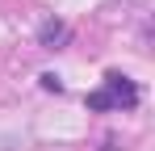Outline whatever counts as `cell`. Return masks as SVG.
Masks as SVG:
<instances>
[{"mask_svg":"<svg viewBox=\"0 0 155 151\" xmlns=\"http://www.w3.org/2000/svg\"><path fill=\"white\" fill-rule=\"evenodd\" d=\"M134 105H138V84L122 72H109L101 88L88 92V109H97V113H105V109H134Z\"/></svg>","mask_w":155,"mask_h":151,"instance_id":"1","label":"cell"},{"mask_svg":"<svg viewBox=\"0 0 155 151\" xmlns=\"http://www.w3.org/2000/svg\"><path fill=\"white\" fill-rule=\"evenodd\" d=\"M59 42H67V25L46 21V25H42V46H46V50H59Z\"/></svg>","mask_w":155,"mask_h":151,"instance_id":"2","label":"cell"}]
</instances>
